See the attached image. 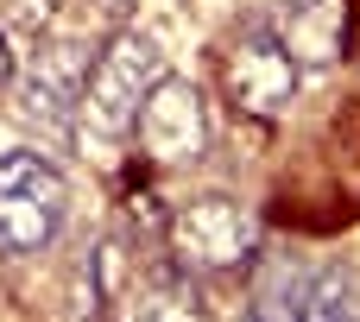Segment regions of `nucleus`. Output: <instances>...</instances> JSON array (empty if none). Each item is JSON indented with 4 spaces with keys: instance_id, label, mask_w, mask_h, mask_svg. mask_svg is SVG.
Here are the masks:
<instances>
[{
    "instance_id": "1",
    "label": "nucleus",
    "mask_w": 360,
    "mask_h": 322,
    "mask_svg": "<svg viewBox=\"0 0 360 322\" xmlns=\"http://www.w3.org/2000/svg\"><path fill=\"white\" fill-rule=\"evenodd\" d=\"M165 76H171V70H165V57H158L152 38H139V32H114V38L101 44L89 82H82V101H76L82 127L101 133V139H133L139 108H146V95H152Z\"/></svg>"
},
{
    "instance_id": "2",
    "label": "nucleus",
    "mask_w": 360,
    "mask_h": 322,
    "mask_svg": "<svg viewBox=\"0 0 360 322\" xmlns=\"http://www.w3.org/2000/svg\"><path fill=\"white\" fill-rule=\"evenodd\" d=\"M171 253L184 272H253L266 259V228L240 196H190L171 215Z\"/></svg>"
},
{
    "instance_id": "3",
    "label": "nucleus",
    "mask_w": 360,
    "mask_h": 322,
    "mask_svg": "<svg viewBox=\"0 0 360 322\" xmlns=\"http://www.w3.org/2000/svg\"><path fill=\"white\" fill-rule=\"evenodd\" d=\"M70 183L44 152H0V253L32 259L63 234Z\"/></svg>"
},
{
    "instance_id": "4",
    "label": "nucleus",
    "mask_w": 360,
    "mask_h": 322,
    "mask_svg": "<svg viewBox=\"0 0 360 322\" xmlns=\"http://www.w3.org/2000/svg\"><path fill=\"white\" fill-rule=\"evenodd\" d=\"M297 76H304V63L285 51V38L272 25H240L221 51V89L253 120H278L297 95Z\"/></svg>"
},
{
    "instance_id": "5",
    "label": "nucleus",
    "mask_w": 360,
    "mask_h": 322,
    "mask_svg": "<svg viewBox=\"0 0 360 322\" xmlns=\"http://www.w3.org/2000/svg\"><path fill=\"white\" fill-rule=\"evenodd\" d=\"M133 139L146 146L152 165H196V158L209 152V108H202V95H196L184 76H165V82L146 95Z\"/></svg>"
},
{
    "instance_id": "6",
    "label": "nucleus",
    "mask_w": 360,
    "mask_h": 322,
    "mask_svg": "<svg viewBox=\"0 0 360 322\" xmlns=\"http://www.w3.org/2000/svg\"><path fill=\"white\" fill-rule=\"evenodd\" d=\"M285 51L297 63H335L342 57V32H348V6L342 0H278V25Z\"/></svg>"
},
{
    "instance_id": "7",
    "label": "nucleus",
    "mask_w": 360,
    "mask_h": 322,
    "mask_svg": "<svg viewBox=\"0 0 360 322\" xmlns=\"http://www.w3.org/2000/svg\"><path fill=\"white\" fill-rule=\"evenodd\" d=\"M310 272L291 259H259L247 272V322H304Z\"/></svg>"
},
{
    "instance_id": "8",
    "label": "nucleus",
    "mask_w": 360,
    "mask_h": 322,
    "mask_svg": "<svg viewBox=\"0 0 360 322\" xmlns=\"http://www.w3.org/2000/svg\"><path fill=\"white\" fill-rule=\"evenodd\" d=\"M127 322H209V316H202L196 285H190L184 266H177V272H152V278L133 285V310H127Z\"/></svg>"
},
{
    "instance_id": "9",
    "label": "nucleus",
    "mask_w": 360,
    "mask_h": 322,
    "mask_svg": "<svg viewBox=\"0 0 360 322\" xmlns=\"http://www.w3.org/2000/svg\"><path fill=\"white\" fill-rule=\"evenodd\" d=\"M304 322H360V285L342 272V266L310 272V291H304Z\"/></svg>"
},
{
    "instance_id": "10",
    "label": "nucleus",
    "mask_w": 360,
    "mask_h": 322,
    "mask_svg": "<svg viewBox=\"0 0 360 322\" xmlns=\"http://www.w3.org/2000/svg\"><path fill=\"white\" fill-rule=\"evenodd\" d=\"M13 82V57H6V38H0V89Z\"/></svg>"
},
{
    "instance_id": "11",
    "label": "nucleus",
    "mask_w": 360,
    "mask_h": 322,
    "mask_svg": "<svg viewBox=\"0 0 360 322\" xmlns=\"http://www.w3.org/2000/svg\"><path fill=\"white\" fill-rule=\"evenodd\" d=\"M108 6H127V0H108Z\"/></svg>"
}]
</instances>
